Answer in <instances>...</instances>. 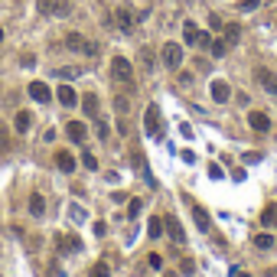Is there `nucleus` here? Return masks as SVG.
<instances>
[{
    "label": "nucleus",
    "instance_id": "f257e3e1",
    "mask_svg": "<svg viewBox=\"0 0 277 277\" xmlns=\"http://www.w3.org/2000/svg\"><path fill=\"white\" fill-rule=\"evenodd\" d=\"M111 75H114L117 85L134 88V65H130L124 55H114V59H111Z\"/></svg>",
    "mask_w": 277,
    "mask_h": 277
},
{
    "label": "nucleus",
    "instance_id": "f03ea898",
    "mask_svg": "<svg viewBox=\"0 0 277 277\" xmlns=\"http://www.w3.org/2000/svg\"><path fill=\"white\" fill-rule=\"evenodd\" d=\"M183 39H186L189 46H209V43H212V39H209V33H203L196 23H189V20L183 23Z\"/></svg>",
    "mask_w": 277,
    "mask_h": 277
},
{
    "label": "nucleus",
    "instance_id": "7ed1b4c3",
    "mask_svg": "<svg viewBox=\"0 0 277 277\" xmlns=\"http://www.w3.org/2000/svg\"><path fill=\"white\" fill-rule=\"evenodd\" d=\"M160 55H163V65H166V69H180L183 65V46L180 43H166Z\"/></svg>",
    "mask_w": 277,
    "mask_h": 277
},
{
    "label": "nucleus",
    "instance_id": "20e7f679",
    "mask_svg": "<svg viewBox=\"0 0 277 277\" xmlns=\"http://www.w3.org/2000/svg\"><path fill=\"white\" fill-rule=\"evenodd\" d=\"M248 128L258 130V134H267L271 130V117L264 111H248Z\"/></svg>",
    "mask_w": 277,
    "mask_h": 277
},
{
    "label": "nucleus",
    "instance_id": "39448f33",
    "mask_svg": "<svg viewBox=\"0 0 277 277\" xmlns=\"http://www.w3.org/2000/svg\"><path fill=\"white\" fill-rule=\"evenodd\" d=\"M55 98H59V105H62V108H75V105H78V95H75V88L69 85V82L55 88Z\"/></svg>",
    "mask_w": 277,
    "mask_h": 277
},
{
    "label": "nucleus",
    "instance_id": "423d86ee",
    "mask_svg": "<svg viewBox=\"0 0 277 277\" xmlns=\"http://www.w3.org/2000/svg\"><path fill=\"white\" fill-rule=\"evenodd\" d=\"M209 92H212V101H215V105H225V101L232 98V88H228V82H222V78H215Z\"/></svg>",
    "mask_w": 277,
    "mask_h": 277
},
{
    "label": "nucleus",
    "instance_id": "0eeeda50",
    "mask_svg": "<svg viewBox=\"0 0 277 277\" xmlns=\"http://www.w3.org/2000/svg\"><path fill=\"white\" fill-rule=\"evenodd\" d=\"M33 121H36L33 111H17V117H13V130H17V134H30Z\"/></svg>",
    "mask_w": 277,
    "mask_h": 277
},
{
    "label": "nucleus",
    "instance_id": "6e6552de",
    "mask_svg": "<svg viewBox=\"0 0 277 277\" xmlns=\"http://www.w3.org/2000/svg\"><path fill=\"white\" fill-rule=\"evenodd\" d=\"M258 82H261V88H264L267 95H277V72H271V69H258Z\"/></svg>",
    "mask_w": 277,
    "mask_h": 277
},
{
    "label": "nucleus",
    "instance_id": "1a4fd4ad",
    "mask_svg": "<svg viewBox=\"0 0 277 277\" xmlns=\"http://www.w3.org/2000/svg\"><path fill=\"white\" fill-rule=\"evenodd\" d=\"M163 228H166V235H170L176 245H183V241H186V235H183V225L176 222L173 215H166V219H163Z\"/></svg>",
    "mask_w": 277,
    "mask_h": 277
},
{
    "label": "nucleus",
    "instance_id": "9d476101",
    "mask_svg": "<svg viewBox=\"0 0 277 277\" xmlns=\"http://www.w3.org/2000/svg\"><path fill=\"white\" fill-rule=\"evenodd\" d=\"M144 121H147V134L157 137L160 134V111H157V105H147V117Z\"/></svg>",
    "mask_w": 277,
    "mask_h": 277
},
{
    "label": "nucleus",
    "instance_id": "9b49d317",
    "mask_svg": "<svg viewBox=\"0 0 277 277\" xmlns=\"http://www.w3.org/2000/svg\"><path fill=\"white\" fill-rule=\"evenodd\" d=\"M82 111H85V117H98V111H101V101H98L95 92L82 95Z\"/></svg>",
    "mask_w": 277,
    "mask_h": 277
},
{
    "label": "nucleus",
    "instance_id": "f8f14e48",
    "mask_svg": "<svg viewBox=\"0 0 277 277\" xmlns=\"http://www.w3.org/2000/svg\"><path fill=\"white\" fill-rule=\"evenodd\" d=\"M30 98H33V101H39V105H46V101L53 98V92H49L46 82H33V85H30Z\"/></svg>",
    "mask_w": 277,
    "mask_h": 277
},
{
    "label": "nucleus",
    "instance_id": "ddd939ff",
    "mask_svg": "<svg viewBox=\"0 0 277 277\" xmlns=\"http://www.w3.org/2000/svg\"><path fill=\"white\" fill-rule=\"evenodd\" d=\"M55 245L62 248V251H82V238L78 235H59Z\"/></svg>",
    "mask_w": 277,
    "mask_h": 277
},
{
    "label": "nucleus",
    "instance_id": "4468645a",
    "mask_svg": "<svg viewBox=\"0 0 277 277\" xmlns=\"http://www.w3.org/2000/svg\"><path fill=\"white\" fill-rule=\"evenodd\" d=\"M55 166H59L62 173H75V157L69 153V150H59V153H55Z\"/></svg>",
    "mask_w": 277,
    "mask_h": 277
},
{
    "label": "nucleus",
    "instance_id": "2eb2a0df",
    "mask_svg": "<svg viewBox=\"0 0 277 277\" xmlns=\"http://www.w3.org/2000/svg\"><path fill=\"white\" fill-rule=\"evenodd\" d=\"M192 219H196V225H199L203 232H209V228H212V215L205 212L203 205H192Z\"/></svg>",
    "mask_w": 277,
    "mask_h": 277
},
{
    "label": "nucleus",
    "instance_id": "dca6fc26",
    "mask_svg": "<svg viewBox=\"0 0 277 277\" xmlns=\"http://www.w3.org/2000/svg\"><path fill=\"white\" fill-rule=\"evenodd\" d=\"M65 130H69V137H72L75 144H82V140L88 137V128L82 124V121H69V128H65Z\"/></svg>",
    "mask_w": 277,
    "mask_h": 277
},
{
    "label": "nucleus",
    "instance_id": "f3484780",
    "mask_svg": "<svg viewBox=\"0 0 277 277\" xmlns=\"http://www.w3.org/2000/svg\"><path fill=\"white\" fill-rule=\"evenodd\" d=\"M114 17H117V26H121L124 33H130V30H134V23H137V20H134V13L124 10V7H121V10H117Z\"/></svg>",
    "mask_w": 277,
    "mask_h": 277
},
{
    "label": "nucleus",
    "instance_id": "a211bd4d",
    "mask_svg": "<svg viewBox=\"0 0 277 277\" xmlns=\"http://www.w3.org/2000/svg\"><path fill=\"white\" fill-rule=\"evenodd\" d=\"M30 215H33V219H43V215H46V199L39 196V192L30 196Z\"/></svg>",
    "mask_w": 277,
    "mask_h": 277
},
{
    "label": "nucleus",
    "instance_id": "6ab92c4d",
    "mask_svg": "<svg viewBox=\"0 0 277 277\" xmlns=\"http://www.w3.org/2000/svg\"><path fill=\"white\" fill-rule=\"evenodd\" d=\"M65 46H69L72 53H85L88 39H85V36H78V33H69V36H65Z\"/></svg>",
    "mask_w": 277,
    "mask_h": 277
},
{
    "label": "nucleus",
    "instance_id": "aec40b11",
    "mask_svg": "<svg viewBox=\"0 0 277 277\" xmlns=\"http://www.w3.org/2000/svg\"><path fill=\"white\" fill-rule=\"evenodd\" d=\"M225 30V43L232 46V43H238V36H241V26L238 23H228V26H222Z\"/></svg>",
    "mask_w": 277,
    "mask_h": 277
},
{
    "label": "nucleus",
    "instance_id": "412c9836",
    "mask_svg": "<svg viewBox=\"0 0 277 277\" xmlns=\"http://www.w3.org/2000/svg\"><path fill=\"white\" fill-rule=\"evenodd\" d=\"M255 248H261V251H267V248H274V235H267V232L255 235Z\"/></svg>",
    "mask_w": 277,
    "mask_h": 277
},
{
    "label": "nucleus",
    "instance_id": "4be33fe9",
    "mask_svg": "<svg viewBox=\"0 0 277 277\" xmlns=\"http://www.w3.org/2000/svg\"><path fill=\"white\" fill-rule=\"evenodd\" d=\"M163 232H166V228H163V219H150L147 222V235L150 238H160Z\"/></svg>",
    "mask_w": 277,
    "mask_h": 277
},
{
    "label": "nucleus",
    "instance_id": "5701e85b",
    "mask_svg": "<svg viewBox=\"0 0 277 277\" xmlns=\"http://www.w3.org/2000/svg\"><path fill=\"white\" fill-rule=\"evenodd\" d=\"M209 49H212L215 59H222V55L228 53V43H225V39H212V43H209Z\"/></svg>",
    "mask_w": 277,
    "mask_h": 277
},
{
    "label": "nucleus",
    "instance_id": "b1692460",
    "mask_svg": "<svg viewBox=\"0 0 277 277\" xmlns=\"http://www.w3.org/2000/svg\"><path fill=\"white\" fill-rule=\"evenodd\" d=\"M261 225H277V205H267L261 212Z\"/></svg>",
    "mask_w": 277,
    "mask_h": 277
},
{
    "label": "nucleus",
    "instance_id": "393cba45",
    "mask_svg": "<svg viewBox=\"0 0 277 277\" xmlns=\"http://www.w3.org/2000/svg\"><path fill=\"white\" fill-rule=\"evenodd\" d=\"M88 277H111V267H108L105 261H98V264L88 271Z\"/></svg>",
    "mask_w": 277,
    "mask_h": 277
},
{
    "label": "nucleus",
    "instance_id": "a878e982",
    "mask_svg": "<svg viewBox=\"0 0 277 277\" xmlns=\"http://www.w3.org/2000/svg\"><path fill=\"white\" fill-rule=\"evenodd\" d=\"M72 13V0H55V17H69Z\"/></svg>",
    "mask_w": 277,
    "mask_h": 277
},
{
    "label": "nucleus",
    "instance_id": "bb28decb",
    "mask_svg": "<svg viewBox=\"0 0 277 277\" xmlns=\"http://www.w3.org/2000/svg\"><path fill=\"white\" fill-rule=\"evenodd\" d=\"M36 7L43 17H49V13H55V0H36Z\"/></svg>",
    "mask_w": 277,
    "mask_h": 277
},
{
    "label": "nucleus",
    "instance_id": "cd10ccee",
    "mask_svg": "<svg viewBox=\"0 0 277 277\" xmlns=\"http://www.w3.org/2000/svg\"><path fill=\"white\" fill-rule=\"evenodd\" d=\"M69 219H72V222H85L88 212L85 209H78V205H72V209H69Z\"/></svg>",
    "mask_w": 277,
    "mask_h": 277
},
{
    "label": "nucleus",
    "instance_id": "c85d7f7f",
    "mask_svg": "<svg viewBox=\"0 0 277 277\" xmlns=\"http://www.w3.org/2000/svg\"><path fill=\"white\" fill-rule=\"evenodd\" d=\"M140 209H144V203H140V199H130V205H128V215H130V219H137V215H140Z\"/></svg>",
    "mask_w": 277,
    "mask_h": 277
},
{
    "label": "nucleus",
    "instance_id": "c756f323",
    "mask_svg": "<svg viewBox=\"0 0 277 277\" xmlns=\"http://www.w3.org/2000/svg\"><path fill=\"white\" fill-rule=\"evenodd\" d=\"M98 137H101V140H108V134H111V128H108V121H98Z\"/></svg>",
    "mask_w": 277,
    "mask_h": 277
},
{
    "label": "nucleus",
    "instance_id": "7c9ffc66",
    "mask_svg": "<svg viewBox=\"0 0 277 277\" xmlns=\"http://www.w3.org/2000/svg\"><path fill=\"white\" fill-rule=\"evenodd\" d=\"M114 108L124 114V111H128V95H117V98H114Z\"/></svg>",
    "mask_w": 277,
    "mask_h": 277
},
{
    "label": "nucleus",
    "instance_id": "2f4dec72",
    "mask_svg": "<svg viewBox=\"0 0 277 277\" xmlns=\"http://www.w3.org/2000/svg\"><path fill=\"white\" fill-rule=\"evenodd\" d=\"M82 163H85L88 170H98V160L92 157V153H82Z\"/></svg>",
    "mask_w": 277,
    "mask_h": 277
},
{
    "label": "nucleus",
    "instance_id": "473e14b6",
    "mask_svg": "<svg viewBox=\"0 0 277 277\" xmlns=\"http://www.w3.org/2000/svg\"><path fill=\"white\" fill-rule=\"evenodd\" d=\"M117 134H121V137H130V128H128V121H117Z\"/></svg>",
    "mask_w": 277,
    "mask_h": 277
},
{
    "label": "nucleus",
    "instance_id": "72a5a7b5",
    "mask_svg": "<svg viewBox=\"0 0 277 277\" xmlns=\"http://www.w3.org/2000/svg\"><path fill=\"white\" fill-rule=\"evenodd\" d=\"M258 3H261V0H241V3H238V7H241V10H255V7H258Z\"/></svg>",
    "mask_w": 277,
    "mask_h": 277
},
{
    "label": "nucleus",
    "instance_id": "f704fd0d",
    "mask_svg": "<svg viewBox=\"0 0 277 277\" xmlns=\"http://www.w3.org/2000/svg\"><path fill=\"white\" fill-rule=\"evenodd\" d=\"M209 176H212V180H222L225 173H222V166H215V163H212V166H209Z\"/></svg>",
    "mask_w": 277,
    "mask_h": 277
},
{
    "label": "nucleus",
    "instance_id": "c9c22d12",
    "mask_svg": "<svg viewBox=\"0 0 277 277\" xmlns=\"http://www.w3.org/2000/svg\"><path fill=\"white\" fill-rule=\"evenodd\" d=\"M241 160H245V163H261V153H255V150H251V153H245Z\"/></svg>",
    "mask_w": 277,
    "mask_h": 277
},
{
    "label": "nucleus",
    "instance_id": "e433bc0d",
    "mask_svg": "<svg viewBox=\"0 0 277 277\" xmlns=\"http://www.w3.org/2000/svg\"><path fill=\"white\" fill-rule=\"evenodd\" d=\"M59 75H62L65 82H69V78H75V75H78V69H59Z\"/></svg>",
    "mask_w": 277,
    "mask_h": 277
},
{
    "label": "nucleus",
    "instance_id": "4c0bfd02",
    "mask_svg": "<svg viewBox=\"0 0 277 277\" xmlns=\"http://www.w3.org/2000/svg\"><path fill=\"white\" fill-rule=\"evenodd\" d=\"M33 65H36V55L26 53V55H23V69H33Z\"/></svg>",
    "mask_w": 277,
    "mask_h": 277
},
{
    "label": "nucleus",
    "instance_id": "58836bf2",
    "mask_svg": "<svg viewBox=\"0 0 277 277\" xmlns=\"http://www.w3.org/2000/svg\"><path fill=\"white\" fill-rule=\"evenodd\" d=\"M140 62H144V65H153V55H150V49H144V53H140Z\"/></svg>",
    "mask_w": 277,
    "mask_h": 277
},
{
    "label": "nucleus",
    "instance_id": "ea45409f",
    "mask_svg": "<svg viewBox=\"0 0 277 277\" xmlns=\"http://www.w3.org/2000/svg\"><path fill=\"white\" fill-rule=\"evenodd\" d=\"M180 134H183V137H192V128L186 124V121H180Z\"/></svg>",
    "mask_w": 277,
    "mask_h": 277
},
{
    "label": "nucleus",
    "instance_id": "a19ab883",
    "mask_svg": "<svg viewBox=\"0 0 277 277\" xmlns=\"http://www.w3.org/2000/svg\"><path fill=\"white\" fill-rule=\"evenodd\" d=\"M196 271V261H183V274H192Z\"/></svg>",
    "mask_w": 277,
    "mask_h": 277
},
{
    "label": "nucleus",
    "instance_id": "79ce46f5",
    "mask_svg": "<svg viewBox=\"0 0 277 277\" xmlns=\"http://www.w3.org/2000/svg\"><path fill=\"white\" fill-rule=\"evenodd\" d=\"M150 264H153L157 271H160V267H163V258H160V255H150Z\"/></svg>",
    "mask_w": 277,
    "mask_h": 277
},
{
    "label": "nucleus",
    "instance_id": "37998d69",
    "mask_svg": "<svg viewBox=\"0 0 277 277\" xmlns=\"http://www.w3.org/2000/svg\"><path fill=\"white\" fill-rule=\"evenodd\" d=\"M232 277H251L248 271H232Z\"/></svg>",
    "mask_w": 277,
    "mask_h": 277
},
{
    "label": "nucleus",
    "instance_id": "c03bdc74",
    "mask_svg": "<svg viewBox=\"0 0 277 277\" xmlns=\"http://www.w3.org/2000/svg\"><path fill=\"white\" fill-rule=\"evenodd\" d=\"M0 43H3V30H0Z\"/></svg>",
    "mask_w": 277,
    "mask_h": 277
}]
</instances>
